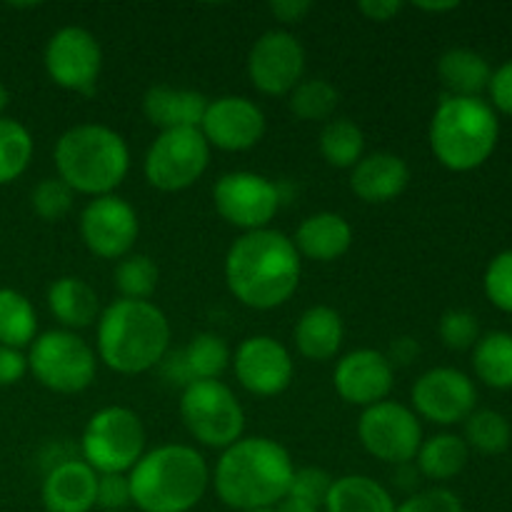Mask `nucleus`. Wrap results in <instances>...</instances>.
<instances>
[{
    "instance_id": "obj_1",
    "label": "nucleus",
    "mask_w": 512,
    "mask_h": 512,
    "mask_svg": "<svg viewBox=\"0 0 512 512\" xmlns=\"http://www.w3.org/2000/svg\"><path fill=\"white\" fill-rule=\"evenodd\" d=\"M303 258L293 238L275 228L243 233L225 255V283L238 303L253 310H275L300 285Z\"/></svg>"
},
{
    "instance_id": "obj_2",
    "label": "nucleus",
    "mask_w": 512,
    "mask_h": 512,
    "mask_svg": "<svg viewBox=\"0 0 512 512\" xmlns=\"http://www.w3.org/2000/svg\"><path fill=\"white\" fill-rule=\"evenodd\" d=\"M293 473V458L278 440L250 435L220 450L213 485L228 508L240 512L273 510L288 498Z\"/></svg>"
},
{
    "instance_id": "obj_3",
    "label": "nucleus",
    "mask_w": 512,
    "mask_h": 512,
    "mask_svg": "<svg viewBox=\"0 0 512 512\" xmlns=\"http://www.w3.org/2000/svg\"><path fill=\"white\" fill-rule=\"evenodd\" d=\"M95 350L113 373H148L170 353L168 315L150 300H113L100 310Z\"/></svg>"
},
{
    "instance_id": "obj_4",
    "label": "nucleus",
    "mask_w": 512,
    "mask_h": 512,
    "mask_svg": "<svg viewBox=\"0 0 512 512\" xmlns=\"http://www.w3.org/2000/svg\"><path fill=\"white\" fill-rule=\"evenodd\" d=\"M130 498L143 512H190L210 485V468L193 445L168 443L145 450L128 473Z\"/></svg>"
},
{
    "instance_id": "obj_5",
    "label": "nucleus",
    "mask_w": 512,
    "mask_h": 512,
    "mask_svg": "<svg viewBox=\"0 0 512 512\" xmlns=\"http://www.w3.org/2000/svg\"><path fill=\"white\" fill-rule=\"evenodd\" d=\"M58 178L73 193L113 195L130 170V150L118 130L100 123H80L65 130L53 148Z\"/></svg>"
},
{
    "instance_id": "obj_6",
    "label": "nucleus",
    "mask_w": 512,
    "mask_h": 512,
    "mask_svg": "<svg viewBox=\"0 0 512 512\" xmlns=\"http://www.w3.org/2000/svg\"><path fill=\"white\" fill-rule=\"evenodd\" d=\"M500 123L483 98L445 95L430 120V148L438 163L453 173L480 168L498 145Z\"/></svg>"
},
{
    "instance_id": "obj_7",
    "label": "nucleus",
    "mask_w": 512,
    "mask_h": 512,
    "mask_svg": "<svg viewBox=\"0 0 512 512\" xmlns=\"http://www.w3.org/2000/svg\"><path fill=\"white\" fill-rule=\"evenodd\" d=\"M145 425L135 410L108 405L90 415L80 438V460L98 475H128L145 455Z\"/></svg>"
},
{
    "instance_id": "obj_8",
    "label": "nucleus",
    "mask_w": 512,
    "mask_h": 512,
    "mask_svg": "<svg viewBox=\"0 0 512 512\" xmlns=\"http://www.w3.org/2000/svg\"><path fill=\"white\" fill-rule=\"evenodd\" d=\"M28 370L43 388L75 395L93 385L98 355L73 330H45L30 343Z\"/></svg>"
},
{
    "instance_id": "obj_9",
    "label": "nucleus",
    "mask_w": 512,
    "mask_h": 512,
    "mask_svg": "<svg viewBox=\"0 0 512 512\" xmlns=\"http://www.w3.org/2000/svg\"><path fill=\"white\" fill-rule=\"evenodd\" d=\"M180 418L200 445L225 450L245 433V410L223 380H195L180 395Z\"/></svg>"
},
{
    "instance_id": "obj_10",
    "label": "nucleus",
    "mask_w": 512,
    "mask_h": 512,
    "mask_svg": "<svg viewBox=\"0 0 512 512\" xmlns=\"http://www.w3.org/2000/svg\"><path fill=\"white\" fill-rule=\"evenodd\" d=\"M210 165V145L200 128L163 130L143 160L145 180L160 193H180L198 183Z\"/></svg>"
},
{
    "instance_id": "obj_11",
    "label": "nucleus",
    "mask_w": 512,
    "mask_h": 512,
    "mask_svg": "<svg viewBox=\"0 0 512 512\" xmlns=\"http://www.w3.org/2000/svg\"><path fill=\"white\" fill-rule=\"evenodd\" d=\"M213 203L220 218L243 233L270 228L278 215L283 193L268 175L253 170H233L220 175L213 185Z\"/></svg>"
},
{
    "instance_id": "obj_12",
    "label": "nucleus",
    "mask_w": 512,
    "mask_h": 512,
    "mask_svg": "<svg viewBox=\"0 0 512 512\" xmlns=\"http://www.w3.org/2000/svg\"><path fill=\"white\" fill-rule=\"evenodd\" d=\"M358 438L375 460L388 465L413 463L423 445L420 418L403 403L383 400L363 410L358 420Z\"/></svg>"
},
{
    "instance_id": "obj_13",
    "label": "nucleus",
    "mask_w": 512,
    "mask_h": 512,
    "mask_svg": "<svg viewBox=\"0 0 512 512\" xmlns=\"http://www.w3.org/2000/svg\"><path fill=\"white\" fill-rule=\"evenodd\" d=\"M45 73L58 88L93 95L103 70V48L88 28L65 25L45 45Z\"/></svg>"
},
{
    "instance_id": "obj_14",
    "label": "nucleus",
    "mask_w": 512,
    "mask_h": 512,
    "mask_svg": "<svg viewBox=\"0 0 512 512\" xmlns=\"http://www.w3.org/2000/svg\"><path fill=\"white\" fill-rule=\"evenodd\" d=\"M305 75V48L290 30H265L248 53V78L258 93L288 98Z\"/></svg>"
},
{
    "instance_id": "obj_15",
    "label": "nucleus",
    "mask_w": 512,
    "mask_h": 512,
    "mask_svg": "<svg viewBox=\"0 0 512 512\" xmlns=\"http://www.w3.org/2000/svg\"><path fill=\"white\" fill-rule=\"evenodd\" d=\"M138 235V213L115 193L93 198L80 213V238L95 258L123 260L133 253Z\"/></svg>"
},
{
    "instance_id": "obj_16",
    "label": "nucleus",
    "mask_w": 512,
    "mask_h": 512,
    "mask_svg": "<svg viewBox=\"0 0 512 512\" xmlns=\"http://www.w3.org/2000/svg\"><path fill=\"white\" fill-rule=\"evenodd\" d=\"M413 413L435 425H455L475 413V383L455 368H433L415 380L410 390Z\"/></svg>"
},
{
    "instance_id": "obj_17",
    "label": "nucleus",
    "mask_w": 512,
    "mask_h": 512,
    "mask_svg": "<svg viewBox=\"0 0 512 512\" xmlns=\"http://www.w3.org/2000/svg\"><path fill=\"white\" fill-rule=\"evenodd\" d=\"M238 383L258 398H275L293 383L295 363L290 350L270 335H250L233 355Z\"/></svg>"
},
{
    "instance_id": "obj_18",
    "label": "nucleus",
    "mask_w": 512,
    "mask_h": 512,
    "mask_svg": "<svg viewBox=\"0 0 512 512\" xmlns=\"http://www.w3.org/2000/svg\"><path fill=\"white\" fill-rule=\"evenodd\" d=\"M200 133L210 148L243 153L255 148L265 135V113L245 95H220L208 100Z\"/></svg>"
},
{
    "instance_id": "obj_19",
    "label": "nucleus",
    "mask_w": 512,
    "mask_h": 512,
    "mask_svg": "<svg viewBox=\"0 0 512 512\" xmlns=\"http://www.w3.org/2000/svg\"><path fill=\"white\" fill-rule=\"evenodd\" d=\"M333 385L345 403L365 410L388 400L395 385V368L380 350L358 348L338 360Z\"/></svg>"
},
{
    "instance_id": "obj_20",
    "label": "nucleus",
    "mask_w": 512,
    "mask_h": 512,
    "mask_svg": "<svg viewBox=\"0 0 512 512\" xmlns=\"http://www.w3.org/2000/svg\"><path fill=\"white\" fill-rule=\"evenodd\" d=\"M95 493L98 473L80 458L50 468L40 490L48 512H90L95 508Z\"/></svg>"
},
{
    "instance_id": "obj_21",
    "label": "nucleus",
    "mask_w": 512,
    "mask_h": 512,
    "mask_svg": "<svg viewBox=\"0 0 512 512\" xmlns=\"http://www.w3.org/2000/svg\"><path fill=\"white\" fill-rule=\"evenodd\" d=\"M410 183V168L400 155L395 153H370L360 158V163L350 170V190L363 203L380 205L390 203Z\"/></svg>"
},
{
    "instance_id": "obj_22",
    "label": "nucleus",
    "mask_w": 512,
    "mask_h": 512,
    "mask_svg": "<svg viewBox=\"0 0 512 512\" xmlns=\"http://www.w3.org/2000/svg\"><path fill=\"white\" fill-rule=\"evenodd\" d=\"M205 108H208V98L200 90L153 85L143 95V115L160 133L178 128H200Z\"/></svg>"
},
{
    "instance_id": "obj_23",
    "label": "nucleus",
    "mask_w": 512,
    "mask_h": 512,
    "mask_svg": "<svg viewBox=\"0 0 512 512\" xmlns=\"http://www.w3.org/2000/svg\"><path fill=\"white\" fill-rule=\"evenodd\" d=\"M295 250L300 258L318 260V263H333L343 258L353 245V228L340 213H323L308 215L295 230Z\"/></svg>"
},
{
    "instance_id": "obj_24",
    "label": "nucleus",
    "mask_w": 512,
    "mask_h": 512,
    "mask_svg": "<svg viewBox=\"0 0 512 512\" xmlns=\"http://www.w3.org/2000/svg\"><path fill=\"white\" fill-rule=\"evenodd\" d=\"M293 340L295 348H298V353L303 358L315 360V363H325V360L335 358L340 353V348H343V318L330 305H313L295 323Z\"/></svg>"
},
{
    "instance_id": "obj_25",
    "label": "nucleus",
    "mask_w": 512,
    "mask_h": 512,
    "mask_svg": "<svg viewBox=\"0 0 512 512\" xmlns=\"http://www.w3.org/2000/svg\"><path fill=\"white\" fill-rule=\"evenodd\" d=\"M48 310L63 330H83L98 323L100 298L90 283L75 275H63L48 288Z\"/></svg>"
},
{
    "instance_id": "obj_26",
    "label": "nucleus",
    "mask_w": 512,
    "mask_h": 512,
    "mask_svg": "<svg viewBox=\"0 0 512 512\" xmlns=\"http://www.w3.org/2000/svg\"><path fill=\"white\" fill-rule=\"evenodd\" d=\"M438 78L448 95L455 98H480L488 90L493 68L480 53L470 48H450L438 60Z\"/></svg>"
},
{
    "instance_id": "obj_27",
    "label": "nucleus",
    "mask_w": 512,
    "mask_h": 512,
    "mask_svg": "<svg viewBox=\"0 0 512 512\" xmlns=\"http://www.w3.org/2000/svg\"><path fill=\"white\" fill-rule=\"evenodd\" d=\"M395 500L385 485L368 475H343L333 480L325 512H395Z\"/></svg>"
},
{
    "instance_id": "obj_28",
    "label": "nucleus",
    "mask_w": 512,
    "mask_h": 512,
    "mask_svg": "<svg viewBox=\"0 0 512 512\" xmlns=\"http://www.w3.org/2000/svg\"><path fill=\"white\" fill-rule=\"evenodd\" d=\"M470 448L465 445L463 438L453 433H440L433 438L423 440L418 455H415V465H418L420 475L435 483H445L460 475L468 465Z\"/></svg>"
},
{
    "instance_id": "obj_29",
    "label": "nucleus",
    "mask_w": 512,
    "mask_h": 512,
    "mask_svg": "<svg viewBox=\"0 0 512 512\" xmlns=\"http://www.w3.org/2000/svg\"><path fill=\"white\" fill-rule=\"evenodd\" d=\"M475 375L495 390L512 388V333H488L475 343Z\"/></svg>"
},
{
    "instance_id": "obj_30",
    "label": "nucleus",
    "mask_w": 512,
    "mask_h": 512,
    "mask_svg": "<svg viewBox=\"0 0 512 512\" xmlns=\"http://www.w3.org/2000/svg\"><path fill=\"white\" fill-rule=\"evenodd\" d=\"M183 365L190 375V383L195 380H220V375L233 363L230 345L218 333H198L188 340L183 350Z\"/></svg>"
},
{
    "instance_id": "obj_31",
    "label": "nucleus",
    "mask_w": 512,
    "mask_h": 512,
    "mask_svg": "<svg viewBox=\"0 0 512 512\" xmlns=\"http://www.w3.org/2000/svg\"><path fill=\"white\" fill-rule=\"evenodd\" d=\"M38 338L33 303L13 288H0V345L23 350Z\"/></svg>"
},
{
    "instance_id": "obj_32",
    "label": "nucleus",
    "mask_w": 512,
    "mask_h": 512,
    "mask_svg": "<svg viewBox=\"0 0 512 512\" xmlns=\"http://www.w3.org/2000/svg\"><path fill=\"white\" fill-rule=\"evenodd\" d=\"M320 155L338 170H353L365 155V135L350 118H333L320 130Z\"/></svg>"
},
{
    "instance_id": "obj_33",
    "label": "nucleus",
    "mask_w": 512,
    "mask_h": 512,
    "mask_svg": "<svg viewBox=\"0 0 512 512\" xmlns=\"http://www.w3.org/2000/svg\"><path fill=\"white\" fill-rule=\"evenodd\" d=\"M340 103V93L330 80L325 78H303L288 95L290 113L305 123H328L333 120L335 108Z\"/></svg>"
},
{
    "instance_id": "obj_34",
    "label": "nucleus",
    "mask_w": 512,
    "mask_h": 512,
    "mask_svg": "<svg viewBox=\"0 0 512 512\" xmlns=\"http://www.w3.org/2000/svg\"><path fill=\"white\" fill-rule=\"evenodd\" d=\"M33 160V135L23 123L0 118V185L18 180Z\"/></svg>"
},
{
    "instance_id": "obj_35",
    "label": "nucleus",
    "mask_w": 512,
    "mask_h": 512,
    "mask_svg": "<svg viewBox=\"0 0 512 512\" xmlns=\"http://www.w3.org/2000/svg\"><path fill=\"white\" fill-rule=\"evenodd\" d=\"M158 280V265L145 253H130L115 265L113 283L125 300H150L158 290Z\"/></svg>"
},
{
    "instance_id": "obj_36",
    "label": "nucleus",
    "mask_w": 512,
    "mask_h": 512,
    "mask_svg": "<svg viewBox=\"0 0 512 512\" xmlns=\"http://www.w3.org/2000/svg\"><path fill=\"white\" fill-rule=\"evenodd\" d=\"M465 445L483 455H500L510 448L512 428L498 410H475L465 420Z\"/></svg>"
},
{
    "instance_id": "obj_37",
    "label": "nucleus",
    "mask_w": 512,
    "mask_h": 512,
    "mask_svg": "<svg viewBox=\"0 0 512 512\" xmlns=\"http://www.w3.org/2000/svg\"><path fill=\"white\" fill-rule=\"evenodd\" d=\"M75 193L55 175V178H43L30 193V205L35 215L45 223H58L73 210Z\"/></svg>"
},
{
    "instance_id": "obj_38",
    "label": "nucleus",
    "mask_w": 512,
    "mask_h": 512,
    "mask_svg": "<svg viewBox=\"0 0 512 512\" xmlns=\"http://www.w3.org/2000/svg\"><path fill=\"white\" fill-rule=\"evenodd\" d=\"M440 340H443L445 348L450 350H468L475 348V343L480 340V323L470 310L453 308L448 313H443L438 325Z\"/></svg>"
},
{
    "instance_id": "obj_39",
    "label": "nucleus",
    "mask_w": 512,
    "mask_h": 512,
    "mask_svg": "<svg viewBox=\"0 0 512 512\" xmlns=\"http://www.w3.org/2000/svg\"><path fill=\"white\" fill-rule=\"evenodd\" d=\"M330 488H333V478L323 468H298L293 473V480H290V490L285 500H295V503L320 510L328 500Z\"/></svg>"
},
{
    "instance_id": "obj_40",
    "label": "nucleus",
    "mask_w": 512,
    "mask_h": 512,
    "mask_svg": "<svg viewBox=\"0 0 512 512\" xmlns=\"http://www.w3.org/2000/svg\"><path fill=\"white\" fill-rule=\"evenodd\" d=\"M485 295L495 308L512 313V250L490 260L485 270Z\"/></svg>"
},
{
    "instance_id": "obj_41",
    "label": "nucleus",
    "mask_w": 512,
    "mask_h": 512,
    "mask_svg": "<svg viewBox=\"0 0 512 512\" xmlns=\"http://www.w3.org/2000/svg\"><path fill=\"white\" fill-rule=\"evenodd\" d=\"M395 512H465V508L453 490L428 488L408 495Z\"/></svg>"
},
{
    "instance_id": "obj_42",
    "label": "nucleus",
    "mask_w": 512,
    "mask_h": 512,
    "mask_svg": "<svg viewBox=\"0 0 512 512\" xmlns=\"http://www.w3.org/2000/svg\"><path fill=\"white\" fill-rule=\"evenodd\" d=\"M95 505L103 508V512H123L128 505H133L128 475H98Z\"/></svg>"
},
{
    "instance_id": "obj_43",
    "label": "nucleus",
    "mask_w": 512,
    "mask_h": 512,
    "mask_svg": "<svg viewBox=\"0 0 512 512\" xmlns=\"http://www.w3.org/2000/svg\"><path fill=\"white\" fill-rule=\"evenodd\" d=\"M28 373V355L18 348L0 345V388L20 383Z\"/></svg>"
},
{
    "instance_id": "obj_44",
    "label": "nucleus",
    "mask_w": 512,
    "mask_h": 512,
    "mask_svg": "<svg viewBox=\"0 0 512 512\" xmlns=\"http://www.w3.org/2000/svg\"><path fill=\"white\" fill-rule=\"evenodd\" d=\"M488 93L495 108L503 110L505 115H512V60L500 65L498 70H493Z\"/></svg>"
},
{
    "instance_id": "obj_45",
    "label": "nucleus",
    "mask_w": 512,
    "mask_h": 512,
    "mask_svg": "<svg viewBox=\"0 0 512 512\" xmlns=\"http://www.w3.org/2000/svg\"><path fill=\"white\" fill-rule=\"evenodd\" d=\"M268 10L280 20V23L293 25L305 20V15L313 10V3H310V0H273V3L268 5Z\"/></svg>"
},
{
    "instance_id": "obj_46",
    "label": "nucleus",
    "mask_w": 512,
    "mask_h": 512,
    "mask_svg": "<svg viewBox=\"0 0 512 512\" xmlns=\"http://www.w3.org/2000/svg\"><path fill=\"white\" fill-rule=\"evenodd\" d=\"M403 8L405 3H400V0H363V3H358L360 13L368 20H375V23H388Z\"/></svg>"
},
{
    "instance_id": "obj_47",
    "label": "nucleus",
    "mask_w": 512,
    "mask_h": 512,
    "mask_svg": "<svg viewBox=\"0 0 512 512\" xmlns=\"http://www.w3.org/2000/svg\"><path fill=\"white\" fill-rule=\"evenodd\" d=\"M420 355V343L415 338H395L393 343H390V350L385 353V358L390 360V365H410L415 363V358Z\"/></svg>"
},
{
    "instance_id": "obj_48",
    "label": "nucleus",
    "mask_w": 512,
    "mask_h": 512,
    "mask_svg": "<svg viewBox=\"0 0 512 512\" xmlns=\"http://www.w3.org/2000/svg\"><path fill=\"white\" fill-rule=\"evenodd\" d=\"M420 478H423V475H420V470H418V465H415V460H413V463L395 465V473H393L395 488L405 490V493H408V495L418 493Z\"/></svg>"
},
{
    "instance_id": "obj_49",
    "label": "nucleus",
    "mask_w": 512,
    "mask_h": 512,
    "mask_svg": "<svg viewBox=\"0 0 512 512\" xmlns=\"http://www.w3.org/2000/svg\"><path fill=\"white\" fill-rule=\"evenodd\" d=\"M460 3L455 0H448V3H415V8L425 10V13H448V10H455Z\"/></svg>"
},
{
    "instance_id": "obj_50",
    "label": "nucleus",
    "mask_w": 512,
    "mask_h": 512,
    "mask_svg": "<svg viewBox=\"0 0 512 512\" xmlns=\"http://www.w3.org/2000/svg\"><path fill=\"white\" fill-rule=\"evenodd\" d=\"M275 512H320V510L310 508V505H303V503H295V500H283Z\"/></svg>"
},
{
    "instance_id": "obj_51",
    "label": "nucleus",
    "mask_w": 512,
    "mask_h": 512,
    "mask_svg": "<svg viewBox=\"0 0 512 512\" xmlns=\"http://www.w3.org/2000/svg\"><path fill=\"white\" fill-rule=\"evenodd\" d=\"M8 103H10V93H8V88H5V85L0 83V118H3V113H5V108H8Z\"/></svg>"
},
{
    "instance_id": "obj_52",
    "label": "nucleus",
    "mask_w": 512,
    "mask_h": 512,
    "mask_svg": "<svg viewBox=\"0 0 512 512\" xmlns=\"http://www.w3.org/2000/svg\"><path fill=\"white\" fill-rule=\"evenodd\" d=\"M250 512H275V508L273 510H250Z\"/></svg>"
}]
</instances>
